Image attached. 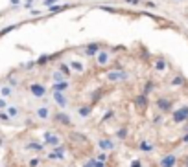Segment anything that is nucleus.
<instances>
[{
	"mask_svg": "<svg viewBox=\"0 0 188 167\" xmlns=\"http://www.w3.org/2000/svg\"><path fill=\"white\" fill-rule=\"evenodd\" d=\"M72 66H74V70H78V72H81V70H83L81 63H78V61H74V63H72Z\"/></svg>",
	"mask_w": 188,
	"mask_h": 167,
	"instance_id": "obj_9",
	"label": "nucleus"
},
{
	"mask_svg": "<svg viewBox=\"0 0 188 167\" xmlns=\"http://www.w3.org/2000/svg\"><path fill=\"white\" fill-rule=\"evenodd\" d=\"M98 50H100V46H98V44H90V46L87 48V55H94Z\"/></svg>",
	"mask_w": 188,
	"mask_h": 167,
	"instance_id": "obj_4",
	"label": "nucleus"
},
{
	"mask_svg": "<svg viewBox=\"0 0 188 167\" xmlns=\"http://www.w3.org/2000/svg\"><path fill=\"white\" fill-rule=\"evenodd\" d=\"M56 2H59V0H46V2H44V4H46V6H54V4H56Z\"/></svg>",
	"mask_w": 188,
	"mask_h": 167,
	"instance_id": "obj_12",
	"label": "nucleus"
},
{
	"mask_svg": "<svg viewBox=\"0 0 188 167\" xmlns=\"http://www.w3.org/2000/svg\"><path fill=\"white\" fill-rule=\"evenodd\" d=\"M37 116L46 119V118H48V109H39V110H37Z\"/></svg>",
	"mask_w": 188,
	"mask_h": 167,
	"instance_id": "obj_6",
	"label": "nucleus"
},
{
	"mask_svg": "<svg viewBox=\"0 0 188 167\" xmlns=\"http://www.w3.org/2000/svg\"><path fill=\"white\" fill-rule=\"evenodd\" d=\"M9 119V114L8 112H0V121H8Z\"/></svg>",
	"mask_w": 188,
	"mask_h": 167,
	"instance_id": "obj_8",
	"label": "nucleus"
},
{
	"mask_svg": "<svg viewBox=\"0 0 188 167\" xmlns=\"http://www.w3.org/2000/svg\"><path fill=\"white\" fill-rule=\"evenodd\" d=\"M26 149H30V151H35V153H39V151H43V145H39V143H28V147Z\"/></svg>",
	"mask_w": 188,
	"mask_h": 167,
	"instance_id": "obj_3",
	"label": "nucleus"
},
{
	"mask_svg": "<svg viewBox=\"0 0 188 167\" xmlns=\"http://www.w3.org/2000/svg\"><path fill=\"white\" fill-rule=\"evenodd\" d=\"M11 4H19V0H11Z\"/></svg>",
	"mask_w": 188,
	"mask_h": 167,
	"instance_id": "obj_16",
	"label": "nucleus"
},
{
	"mask_svg": "<svg viewBox=\"0 0 188 167\" xmlns=\"http://www.w3.org/2000/svg\"><path fill=\"white\" fill-rule=\"evenodd\" d=\"M96 59H98V64H107V63H109V55H107V52H100V53L96 55Z\"/></svg>",
	"mask_w": 188,
	"mask_h": 167,
	"instance_id": "obj_2",
	"label": "nucleus"
},
{
	"mask_svg": "<svg viewBox=\"0 0 188 167\" xmlns=\"http://www.w3.org/2000/svg\"><path fill=\"white\" fill-rule=\"evenodd\" d=\"M0 94H2V98L11 96V86H2V88H0Z\"/></svg>",
	"mask_w": 188,
	"mask_h": 167,
	"instance_id": "obj_5",
	"label": "nucleus"
},
{
	"mask_svg": "<svg viewBox=\"0 0 188 167\" xmlns=\"http://www.w3.org/2000/svg\"><path fill=\"white\" fill-rule=\"evenodd\" d=\"M31 4H33V0H26V4H24V6H26V8H31Z\"/></svg>",
	"mask_w": 188,
	"mask_h": 167,
	"instance_id": "obj_14",
	"label": "nucleus"
},
{
	"mask_svg": "<svg viewBox=\"0 0 188 167\" xmlns=\"http://www.w3.org/2000/svg\"><path fill=\"white\" fill-rule=\"evenodd\" d=\"M30 90H31V94H33L35 98H43L44 92H46L43 84H31V86H30Z\"/></svg>",
	"mask_w": 188,
	"mask_h": 167,
	"instance_id": "obj_1",
	"label": "nucleus"
},
{
	"mask_svg": "<svg viewBox=\"0 0 188 167\" xmlns=\"http://www.w3.org/2000/svg\"><path fill=\"white\" fill-rule=\"evenodd\" d=\"M157 68H159V70H164V63H162V61H159V63H157Z\"/></svg>",
	"mask_w": 188,
	"mask_h": 167,
	"instance_id": "obj_13",
	"label": "nucleus"
},
{
	"mask_svg": "<svg viewBox=\"0 0 188 167\" xmlns=\"http://www.w3.org/2000/svg\"><path fill=\"white\" fill-rule=\"evenodd\" d=\"M63 77H65V75H63V73H59V72H56V73H54V79H56V81H63Z\"/></svg>",
	"mask_w": 188,
	"mask_h": 167,
	"instance_id": "obj_10",
	"label": "nucleus"
},
{
	"mask_svg": "<svg viewBox=\"0 0 188 167\" xmlns=\"http://www.w3.org/2000/svg\"><path fill=\"white\" fill-rule=\"evenodd\" d=\"M127 2H131V4H138V0H127Z\"/></svg>",
	"mask_w": 188,
	"mask_h": 167,
	"instance_id": "obj_15",
	"label": "nucleus"
},
{
	"mask_svg": "<svg viewBox=\"0 0 188 167\" xmlns=\"http://www.w3.org/2000/svg\"><path fill=\"white\" fill-rule=\"evenodd\" d=\"M8 107V103H6V98H0V110L2 109H6Z\"/></svg>",
	"mask_w": 188,
	"mask_h": 167,
	"instance_id": "obj_11",
	"label": "nucleus"
},
{
	"mask_svg": "<svg viewBox=\"0 0 188 167\" xmlns=\"http://www.w3.org/2000/svg\"><path fill=\"white\" fill-rule=\"evenodd\" d=\"M8 114H9V118H15V116L19 114V109H17V107H9V109H8Z\"/></svg>",
	"mask_w": 188,
	"mask_h": 167,
	"instance_id": "obj_7",
	"label": "nucleus"
}]
</instances>
